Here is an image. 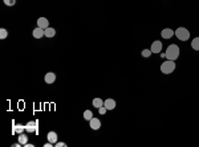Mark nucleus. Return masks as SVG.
I'll return each mask as SVG.
<instances>
[{"label": "nucleus", "instance_id": "nucleus-2", "mask_svg": "<svg viewBox=\"0 0 199 147\" xmlns=\"http://www.w3.org/2000/svg\"><path fill=\"white\" fill-rule=\"evenodd\" d=\"M175 70V61L166 60L163 64H161V72L163 74H171Z\"/></svg>", "mask_w": 199, "mask_h": 147}, {"label": "nucleus", "instance_id": "nucleus-6", "mask_svg": "<svg viewBox=\"0 0 199 147\" xmlns=\"http://www.w3.org/2000/svg\"><path fill=\"white\" fill-rule=\"evenodd\" d=\"M162 48H163V46H162V43L159 40H155L154 41L153 44H151V52L153 53H161V50H162Z\"/></svg>", "mask_w": 199, "mask_h": 147}, {"label": "nucleus", "instance_id": "nucleus-14", "mask_svg": "<svg viewBox=\"0 0 199 147\" xmlns=\"http://www.w3.org/2000/svg\"><path fill=\"white\" fill-rule=\"evenodd\" d=\"M55 35H56V29H55V28H51V27H48V28L45 29V37L51 38V37H53Z\"/></svg>", "mask_w": 199, "mask_h": 147}, {"label": "nucleus", "instance_id": "nucleus-9", "mask_svg": "<svg viewBox=\"0 0 199 147\" xmlns=\"http://www.w3.org/2000/svg\"><path fill=\"white\" fill-rule=\"evenodd\" d=\"M115 101L113 99V98H108V99H105L104 101V106L106 107L108 110H114L115 109Z\"/></svg>", "mask_w": 199, "mask_h": 147}, {"label": "nucleus", "instance_id": "nucleus-17", "mask_svg": "<svg viewBox=\"0 0 199 147\" xmlns=\"http://www.w3.org/2000/svg\"><path fill=\"white\" fill-rule=\"evenodd\" d=\"M84 118L86 119V121H90V119L93 118V113L90 111V110H85L84 111Z\"/></svg>", "mask_w": 199, "mask_h": 147}, {"label": "nucleus", "instance_id": "nucleus-20", "mask_svg": "<svg viewBox=\"0 0 199 147\" xmlns=\"http://www.w3.org/2000/svg\"><path fill=\"white\" fill-rule=\"evenodd\" d=\"M3 1H4V4L8 6V7H12V6L16 4V0H3Z\"/></svg>", "mask_w": 199, "mask_h": 147}, {"label": "nucleus", "instance_id": "nucleus-22", "mask_svg": "<svg viewBox=\"0 0 199 147\" xmlns=\"http://www.w3.org/2000/svg\"><path fill=\"white\" fill-rule=\"evenodd\" d=\"M106 111H108V109H106V107H105V106H101V107H100V109H98V113H100L101 116H104V114H105V113H106Z\"/></svg>", "mask_w": 199, "mask_h": 147}, {"label": "nucleus", "instance_id": "nucleus-13", "mask_svg": "<svg viewBox=\"0 0 199 147\" xmlns=\"http://www.w3.org/2000/svg\"><path fill=\"white\" fill-rule=\"evenodd\" d=\"M92 105L96 107V109H100L101 106H104V101H102L101 98H94L92 101Z\"/></svg>", "mask_w": 199, "mask_h": 147}, {"label": "nucleus", "instance_id": "nucleus-18", "mask_svg": "<svg viewBox=\"0 0 199 147\" xmlns=\"http://www.w3.org/2000/svg\"><path fill=\"white\" fill-rule=\"evenodd\" d=\"M8 37V32H7V29L6 28H1L0 29V38L1 40H4V38H7Z\"/></svg>", "mask_w": 199, "mask_h": 147}, {"label": "nucleus", "instance_id": "nucleus-12", "mask_svg": "<svg viewBox=\"0 0 199 147\" xmlns=\"http://www.w3.org/2000/svg\"><path fill=\"white\" fill-rule=\"evenodd\" d=\"M46 138H48L49 142H52L53 144L57 142V133H55V131H49L48 135H46Z\"/></svg>", "mask_w": 199, "mask_h": 147}, {"label": "nucleus", "instance_id": "nucleus-21", "mask_svg": "<svg viewBox=\"0 0 199 147\" xmlns=\"http://www.w3.org/2000/svg\"><path fill=\"white\" fill-rule=\"evenodd\" d=\"M25 129V126H23V125H19V126H16V129H15V133H19L21 134V131Z\"/></svg>", "mask_w": 199, "mask_h": 147}, {"label": "nucleus", "instance_id": "nucleus-4", "mask_svg": "<svg viewBox=\"0 0 199 147\" xmlns=\"http://www.w3.org/2000/svg\"><path fill=\"white\" fill-rule=\"evenodd\" d=\"M37 125H39L37 121H31L25 125V130L29 133H37Z\"/></svg>", "mask_w": 199, "mask_h": 147}, {"label": "nucleus", "instance_id": "nucleus-16", "mask_svg": "<svg viewBox=\"0 0 199 147\" xmlns=\"http://www.w3.org/2000/svg\"><path fill=\"white\" fill-rule=\"evenodd\" d=\"M191 48H193L194 50H199V37L193 38V41H191Z\"/></svg>", "mask_w": 199, "mask_h": 147}, {"label": "nucleus", "instance_id": "nucleus-1", "mask_svg": "<svg viewBox=\"0 0 199 147\" xmlns=\"http://www.w3.org/2000/svg\"><path fill=\"white\" fill-rule=\"evenodd\" d=\"M179 52H181V49L176 44H170L166 49V53H165V57L167 58V60H173L175 61L176 58L179 57Z\"/></svg>", "mask_w": 199, "mask_h": 147}, {"label": "nucleus", "instance_id": "nucleus-23", "mask_svg": "<svg viewBox=\"0 0 199 147\" xmlns=\"http://www.w3.org/2000/svg\"><path fill=\"white\" fill-rule=\"evenodd\" d=\"M55 146L56 147H66V143H64V142H56Z\"/></svg>", "mask_w": 199, "mask_h": 147}, {"label": "nucleus", "instance_id": "nucleus-7", "mask_svg": "<svg viewBox=\"0 0 199 147\" xmlns=\"http://www.w3.org/2000/svg\"><path fill=\"white\" fill-rule=\"evenodd\" d=\"M32 35H33V37H35V38H41L43 36H45V29H43V28H40V27H37V28L33 29Z\"/></svg>", "mask_w": 199, "mask_h": 147}, {"label": "nucleus", "instance_id": "nucleus-10", "mask_svg": "<svg viewBox=\"0 0 199 147\" xmlns=\"http://www.w3.org/2000/svg\"><path fill=\"white\" fill-rule=\"evenodd\" d=\"M44 81H45L48 85L53 84V82L56 81V74H55L53 72H48V73L45 74V77H44Z\"/></svg>", "mask_w": 199, "mask_h": 147}, {"label": "nucleus", "instance_id": "nucleus-15", "mask_svg": "<svg viewBox=\"0 0 199 147\" xmlns=\"http://www.w3.org/2000/svg\"><path fill=\"white\" fill-rule=\"evenodd\" d=\"M19 142L21 143V146H25V144L28 143V136H27L25 134H20V135H19Z\"/></svg>", "mask_w": 199, "mask_h": 147}, {"label": "nucleus", "instance_id": "nucleus-24", "mask_svg": "<svg viewBox=\"0 0 199 147\" xmlns=\"http://www.w3.org/2000/svg\"><path fill=\"white\" fill-rule=\"evenodd\" d=\"M44 146H45V147H52V146H53V143H52V142H49V141H48V143H45Z\"/></svg>", "mask_w": 199, "mask_h": 147}, {"label": "nucleus", "instance_id": "nucleus-5", "mask_svg": "<svg viewBox=\"0 0 199 147\" xmlns=\"http://www.w3.org/2000/svg\"><path fill=\"white\" fill-rule=\"evenodd\" d=\"M174 35H175V31H173L171 28H165V29H162V32H161V36L163 38H171Z\"/></svg>", "mask_w": 199, "mask_h": 147}, {"label": "nucleus", "instance_id": "nucleus-3", "mask_svg": "<svg viewBox=\"0 0 199 147\" xmlns=\"http://www.w3.org/2000/svg\"><path fill=\"white\" fill-rule=\"evenodd\" d=\"M175 36H176V38L181 41H187L188 38H190V32H188V29L185 28V27H179L175 31Z\"/></svg>", "mask_w": 199, "mask_h": 147}, {"label": "nucleus", "instance_id": "nucleus-8", "mask_svg": "<svg viewBox=\"0 0 199 147\" xmlns=\"http://www.w3.org/2000/svg\"><path fill=\"white\" fill-rule=\"evenodd\" d=\"M89 125H90V129L92 130H98L100 127H101V121H100L98 118H94V117H93V118L89 121Z\"/></svg>", "mask_w": 199, "mask_h": 147}, {"label": "nucleus", "instance_id": "nucleus-11", "mask_svg": "<svg viewBox=\"0 0 199 147\" xmlns=\"http://www.w3.org/2000/svg\"><path fill=\"white\" fill-rule=\"evenodd\" d=\"M37 27H40V28L43 29H46L49 27V21L46 18H39L37 19Z\"/></svg>", "mask_w": 199, "mask_h": 147}, {"label": "nucleus", "instance_id": "nucleus-19", "mask_svg": "<svg viewBox=\"0 0 199 147\" xmlns=\"http://www.w3.org/2000/svg\"><path fill=\"white\" fill-rule=\"evenodd\" d=\"M141 55H142V57H150V56L153 55V52H151V49H143Z\"/></svg>", "mask_w": 199, "mask_h": 147}]
</instances>
